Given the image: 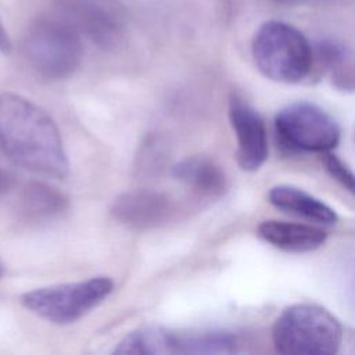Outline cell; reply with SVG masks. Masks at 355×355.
Instances as JSON below:
<instances>
[{
	"mask_svg": "<svg viewBox=\"0 0 355 355\" xmlns=\"http://www.w3.org/2000/svg\"><path fill=\"white\" fill-rule=\"evenodd\" d=\"M0 148L17 165L62 179L68 159L53 119L28 98L0 94Z\"/></svg>",
	"mask_w": 355,
	"mask_h": 355,
	"instance_id": "obj_1",
	"label": "cell"
},
{
	"mask_svg": "<svg viewBox=\"0 0 355 355\" xmlns=\"http://www.w3.org/2000/svg\"><path fill=\"white\" fill-rule=\"evenodd\" d=\"M272 338L277 352L286 355H330L343 341L340 322L315 304H295L275 320Z\"/></svg>",
	"mask_w": 355,
	"mask_h": 355,
	"instance_id": "obj_2",
	"label": "cell"
},
{
	"mask_svg": "<svg viewBox=\"0 0 355 355\" xmlns=\"http://www.w3.org/2000/svg\"><path fill=\"white\" fill-rule=\"evenodd\" d=\"M252 57L263 76L282 83L301 82L313 64V50L306 37L280 21L259 26L252 39Z\"/></svg>",
	"mask_w": 355,
	"mask_h": 355,
	"instance_id": "obj_3",
	"label": "cell"
},
{
	"mask_svg": "<svg viewBox=\"0 0 355 355\" xmlns=\"http://www.w3.org/2000/svg\"><path fill=\"white\" fill-rule=\"evenodd\" d=\"M24 51L35 72L50 80L73 73L83 55L80 33L61 15L37 18L28 29Z\"/></svg>",
	"mask_w": 355,
	"mask_h": 355,
	"instance_id": "obj_4",
	"label": "cell"
},
{
	"mask_svg": "<svg viewBox=\"0 0 355 355\" xmlns=\"http://www.w3.org/2000/svg\"><path fill=\"white\" fill-rule=\"evenodd\" d=\"M112 290L111 279L93 277L78 283L36 288L25 293L21 301L40 318L57 324H67L79 320L96 308Z\"/></svg>",
	"mask_w": 355,
	"mask_h": 355,
	"instance_id": "obj_5",
	"label": "cell"
},
{
	"mask_svg": "<svg viewBox=\"0 0 355 355\" xmlns=\"http://www.w3.org/2000/svg\"><path fill=\"white\" fill-rule=\"evenodd\" d=\"M282 146L290 151L329 153L340 141V126L334 118L312 103H293L275 118Z\"/></svg>",
	"mask_w": 355,
	"mask_h": 355,
	"instance_id": "obj_6",
	"label": "cell"
},
{
	"mask_svg": "<svg viewBox=\"0 0 355 355\" xmlns=\"http://www.w3.org/2000/svg\"><path fill=\"white\" fill-rule=\"evenodd\" d=\"M58 15L101 49H115L123 39L126 8L122 0H53Z\"/></svg>",
	"mask_w": 355,
	"mask_h": 355,
	"instance_id": "obj_7",
	"label": "cell"
},
{
	"mask_svg": "<svg viewBox=\"0 0 355 355\" xmlns=\"http://www.w3.org/2000/svg\"><path fill=\"white\" fill-rule=\"evenodd\" d=\"M229 118L237 140V164L248 172L259 169L268 158V135L263 119L251 105L236 96L229 103Z\"/></svg>",
	"mask_w": 355,
	"mask_h": 355,
	"instance_id": "obj_8",
	"label": "cell"
},
{
	"mask_svg": "<svg viewBox=\"0 0 355 355\" xmlns=\"http://www.w3.org/2000/svg\"><path fill=\"white\" fill-rule=\"evenodd\" d=\"M172 201L154 190H133L115 198L111 212L114 218L133 229L144 230L159 226L172 214Z\"/></svg>",
	"mask_w": 355,
	"mask_h": 355,
	"instance_id": "obj_9",
	"label": "cell"
},
{
	"mask_svg": "<svg viewBox=\"0 0 355 355\" xmlns=\"http://www.w3.org/2000/svg\"><path fill=\"white\" fill-rule=\"evenodd\" d=\"M258 236L270 245L287 252H309L326 241V232L302 223L263 220L257 229Z\"/></svg>",
	"mask_w": 355,
	"mask_h": 355,
	"instance_id": "obj_10",
	"label": "cell"
},
{
	"mask_svg": "<svg viewBox=\"0 0 355 355\" xmlns=\"http://www.w3.org/2000/svg\"><path fill=\"white\" fill-rule=\"evenodd\" d=\"M269 202L277 209L322 225L337 222V214L323 201L306 191L287 184L275 186L268 193Z\"/></svg>",
	"mask_w": 355,
	"mask_h": 355,
	"instance_id": "obj_11",
	"label": "cell"
},
{
	"mask_svg": "<svg viewBox=\"0 0 355 355\" xmlns=\"http://www.w3.org/2000/svg\"><path fill=\"white\" fill-rule=\"evenodd\" d=\"M166 354H232L236 338L219 330H166Z\"/></svg>",
	"mask_w": 355,
	"mask_h": 355,
	"instance_id": "obj_12",
	"label": "cell"
},
{
	"mask_svg": "<svg viewBox=\"0 0 355 355\" xmlns=\"http://www.w3.org/2000/svg\"><path fill=\"white\" fill-rule=\"evenodd\" d=\"M172 175L204 196H219L226 189V178L222 169L204 157L194 155L175 164Z\"/></svg>",
	"mask_w": 355,
	"mask_h": 355,
	"instance_id": "obj_13",
	"label": "cell"
},
{
	"mask_svg": "<svg viewBox=\"0 0 355 355\" xmlns=\"http://www.w3.org/2000/svg\"><path fill=\"white\" fill-rule=\"evenodd\" d=\"M68 197L43 182L28 183L19 196V207L25 216L35 220L51 219L67 211Z\"/></svg>",
	"mask_w": 355,
	"mask_h": 355,
	"instance_id": "obj_14",
	"label": "cell"
},
{
	"mask_svg": "<svg viewBox=\"0 0 355 355\" xmlns=\"http://www.w3.org/2000/svg\"><path fill=\"white\" fill-rule=\"evenodd\" d=\"M166 159L162 140L157 136H148L139 153V169L146 173H153L162 168Z\"/></svg>",
	"mask_w": 355,
	"mask_h": 355,
	"instance_id": "obj_15",
	"label": "cell"
},
{
	"mask_svg": "<svg viewBox=\"0 0 355 355\" xmlns=\"http://www.w3.org/2000/svg\"><path fill=\"white\" fill-rule=\"evenodd\" d=\"M323 164L329 175L333 179H336L352 196H355V173L330 151L323 154Z\"/></svg>",
	"mask_w": 355,
	"mask_h": 355,
	"instance_id": "obj_16",
	"label": "cell"
},
{
	"mask_svg": "<svg viewBox=\"0 0 355 355\" xmlns=\"http://www.w3.org/2000/svg\"><path fill=\"white\" fill-rule=\"evenodd\" d=\"M0 51L4 54H8L11 51V42L1 21H0Z\"/></svg>",
	"mask_w": 355,
	"mask_h": 355,
	"instance_id": "obj_17",
	"label": "cell"
},
{
	"mask_svg": "<svg viewBox=\"0 0 355 355\" xmlns=\"http://www.w3.org/2000/svg\"><path fill=\"white\" fill-rule=\"evenodd\" d=\"M7 186H8V178L4 172L0 171V194L7 189Z\"/></svg>",
	"mask_w": 355,
	"mask_h": 355,
	"instance_id": "obj_18",
	"label": "cell"
},
{
	"mask_svg": "<svg viewBox=\"0 0 355 355\" xmlns=\"http://www.w3.org/2000/svg\"><path fill=\"white\" fill-rule=\"evenodd\" d=\"M3 276V265H1V262H0V277Z\"/></svg>",
	"mask_w": 355,
	"mask_h": 355,
	"instance_id": "obj_19",
	"label": "cell"
},
{
	"mask_svg": "<svg viewBox=\"0 0 355 355\" xmlns=\"http://www.w3.org/2000/svg\"><path fill=\"white\" fill-rule=\"evenodd\" d=\"M276 1H280V3H287V1H291V0H276Z\"/></svg>",
	"mask_w": 355,
	"mask_h": 355,
	"instance_id": "obj_20",
	"label": "cell"
}]
</instances>
